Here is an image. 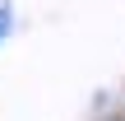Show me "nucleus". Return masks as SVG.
Wrapping results in <instances>:
<instances>
[{"label": "nucleus", "instance_id": "f257e3e1", "mask_svg": "<svg viewBox=\"0 0 125 121\" xmlns=\"http://www.w3.org/2000/svg\"><path fill=\"white\" fill-rule=\"evenodd\" d=\"M5 28H9V14H5V9H0V37H5Z\"/></svg>", "mask_w": 125, "mask_h": 121}]
</instances>
